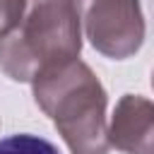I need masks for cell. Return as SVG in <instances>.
Wrapping results in <instances>:
<instances>
[{
    "label": "cell",
    "instance_id": "8992f818",
    "mask_svg": "<svg viewBox=\"0 0 154 154\" xmlns=\"http://www.w3.org/2000/svg\"><path fill=\"white\" fill-rule=\"evenodd\" d=\"M24 10H26V0H0V38H5L17 29Z\"/></svg>",
    "mask_w": 154,
    "mask_h": 154
},
{
    "label": "cell",
    "instance_id": "52a82bcc",
    "mask_svg": "<svg viewBox=\"0 0 154 154\" xmlns=\"http://www.w3.org/2000/svg\"><path fill=\"white\" fill-rule=\"evenodd\" d=\"M152 87H154V72H152Z\"/></svg>",
    "mask_w": 154,
    "mask_h": 154
},
{
    "label": "cell",
    "instance_id": "6da1fadb",
    "mask_svg": "<svg viewBox=\"0 0 154 154\" xmlns=\"http://www.w3.org/2000/svg\"><path fill=\"white\" fill-rule=\"evenodd\" d=\"M34 99L53 120L72 154H108L106 91L79 58L34 77Z\"/></svg>",
    "mask_w": 154,
    "mask_h": 154
},
{
    "label": "cell",
    "instance_id": "3957f363",
    "mask_svg": "<svg viewBox=\"0 0 154 154\" xmlns=\"http://www.w3.org/2000/svg\"><path fill=\"white\" fill-rule=\"evenodd\" d=\"M79 22L94 51L123 60L140 51L144 41V17L140 0H77Z\"/></svg>",
    "mask_w": 154,
    "mask_h": 154
},
{
    "label": "cell",
    "instance_id": "277c9868",
    "mask_svg": "<svg viewBox=\"0 0 154 154\" xmlns=\"http://www.w3.org/2000/svg\"><path fill=\"white\" fill-rule=\"evenodd\" d=\"M108 144L125 154H154V101L125 94L108 125Z\"/></svg>",
    "mask_w": 154,
    "mask_h": 154
},
{
    "label": "cell",
    "instance_id": "5b68a950",
    "mask_svg": "<svg viewBox=\"0 0 154 154\" xmlns=\"http://www.w3.org/2000/svg\"><path fill=\"white\" fill-rule=\"evenodd\" d=\"M0 154H60V152L48 140L22 132L0 140Z\"/></svg>",
    "mask_w": 154,
    "mask_h": 154
},
{
    "label": "cell",
    "instance_id": "7a4b0ae2",
    "mask_svg": "<svg viewBox=\"0 0 154 154\" xmlns=\"http://www.w3.org/2000/svg\"><path fill=\"white\" fill-rule=\"evenodd\" d=\"M79 51L77 0H26L17 29L0 38V67L14 82H34L38 72L75 60Z\"/></svg>",
    "mask_w": 154,
    "mask_h": 154
}]
</instances>
